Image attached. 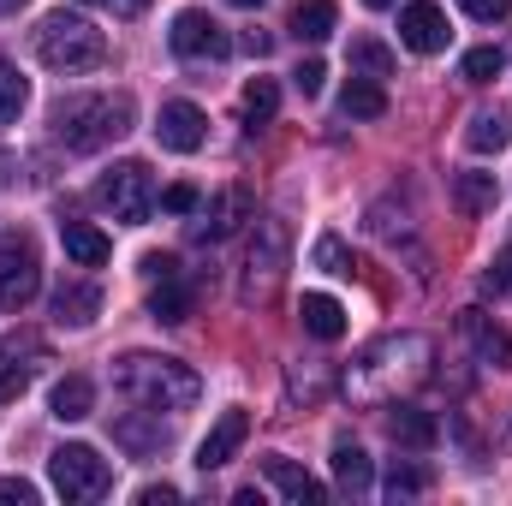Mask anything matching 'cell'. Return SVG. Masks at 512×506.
Wrapping results in <instances>:
<instances>
[{"mask_svg":"<svg viewBox=\"0 0 512 506\" xmlns=\"http://www.w3.org/2000/svg\"><path fill=\"white\" fill-rule=\"evenodd\" d=\"M435 340L429 334H382L376 346H364L346 376H340V393L352 405H393L405 393H417L423 381L435 376Z\"/></svg>","mask_w":512,"mask_h":506,"instance_id":"cell-1","label":"cell"},{"mask_svg":"<svg viewBox=\"0 0 512 506\" xmlns=\"http://www.w3.org/2000/svg\"><path fill=\"white\" fill-rule=\"evenodd\" d=\"M131 120H137V102H131L126 90H84V96L54 102L48 131H54L60 149H72V155H96V149L120 143V137L131 131Z\"/></svg>","mask_w":512,"mask_h":506,"instance_id":"cell-2","label":"cell"},{"mask_svg":"<svg viewBox=\"0 0 512 506\" xmlns=\"http://www.w3.org/2000/svg\"><path fill=\"white\" fill-rule=\"evenodd\" d=\"M114 387L126 393L137 411H191L197 393H203V381H197L191 364L155 358V352H126L114 364Z\"/></svg>","mask_w":512,"mask_h":506,"instance_id":"cell-3","label":"cell"},{"mask_svg":"<svg viewBox=\"0 0 512 506\" xmlns=\"http://www.w3.org/2000/svg\"><path fill=\"white\" fill-rule=\"evenodd\" d=\"M36 60L48 66V72H96V66H108V36L90 24V18H78V12H48L42 24H36Z\"/></svg>","mask_w":512,"mask_h":506,"instance_id":"cell-4","label":"cell"},{"mask_svg":"<svg viewBox=\"0 0 512 506\" xmlns=\"http://www.w3.org/2000/svg\"><path fill=\"white\" fill-rule=\"evenodd\" d=\"M286 262H292V233L280 215H262L251 233V251H245V280H239V298L262 310L280 298V280H286Z\"/></svg>","mask_w":512,"mask_h":506,"instance_id":"cell-5","label":"cell"},{"mask_svg":"<svg viewBox=\"0 0 512 506\" xmlns=\"http://www.w3.org/2000/svg\"><path fill=\"white\" fill-rule=\"evenodd\" d=\"M48 477H54V495L60 501H102L114 489V465L96 447H84V441L54 447L48 453Z\"/></svg>","mask_w":512,"mask_h":506,"instance_id":"cell-6","label":"cell"},{"mask_svg":"<svg viewBox=\"0 0 512 506\" xmlns=\"http://www.w3.org/2000/svg\"><path fill=\"white\" fill-rule=\"evenodd\" d=\"M96 197H102V209H108L114 221L143 227V221H149V209H155V173H149L143 161H120V167H108V173H102Z\"/></svg>","mask_w":512,"mask_h":506,"instance_id":"cell-7","label":"cell"},{"mask_svg":"<svg viewBox=\"0 0 512 506\" xmlns=\"http://www.w3.org/2000/svg\"><path fill=\"white\" fill-rule=\"evenodd\" d=\"M36 292H42V262H36V245H30L24 233L0 239V310H24Z\"/></svg>","mask_w":512,"mask_h":506,"instance_id":"cell-8","label":"cell"},{"mask_svg":"<svg viewBox=\"0 0 512 506\" xmlns=\"http://www.w3.org/2000/svg\"><path fill=\"white\" fill-rule=\"evenodd\" d=\"M245 221H256V203L245 185H227L215 203H197V221H191V245H227Z\"/></svg>","mask_w":512,"mask_h":506,"instance_id":"cell-9","label":"cell"},{"mask_svg":"<svg viewBox=\"0 0 512 506\" xmlns=\"http://www.w3.org/2000/svg\"><path fill=\"white\" fill-rule=\"evenodd\" d=\"M167 42H173V54H179V60H227V54H233V36H227L209 12H197V6L173 18Z\"/></svg>","mask_w":512,"mask_h":506,"instance_id":"cell-10","label":"cell"},{"mask_svg":"<svg viewBox=\"0 0 512 506\" xmlns=\"http://www.w3.org/2000/svg\"><path fill=\"white\" fill-rule=\"evenodd\" d=\"M48 352H42V340L36 334H12V340H0V405H12L30 381H36V364H42Z\"/></svg>","mask_w":512,"mask_h":506,"instance_id":"cell-11","label":"cell"},{"mask_svg":"<svg viewBox=\"0 0 512 506\" xmlns=\"http://www.w3.org/2000/svg\"><path fill=\"white\" fill-rule=\"evenodd\" d=\"M447 12L435 6V0H411L405 12H399V42L411 48V54H441L447 48Z\"/></svg>","mask_w":512,"mask_h":506,"instance_id":"cell-12","label":"cell"},{"mask_svg":"<svg viewBox=\"0 0 512 506\" xmlns=\"http://www.w3.org/2000/svg\"><path fill=\"white\" fill-rule=\"evenodd\" d=\"M203 108L197 102H167L161 108V120H155V137H161V149H173V155H191V149H203Z\"/></svg>","mask_w":512,"mask_h":506,"instance_id":"cell-13","label":"cell"},{"mask_svg":"<svg viewBox=\"0 0 512 506\" xmlns=\"http://www.w3.org/2000/svg\"><path fill=\"white\" fill-rule=\"evenodd\" d=\"M245 435H251V417H245V411H221V423H215V429L203 435V447H197V471L233 465L239 447H245Z\"/></svg>","mask_w":512,"mask_h":506,"instance_id":"cell-14","label":"cell"},{"mask_svg":"<svg viewBox=\"0 0 512 506\" xmlns=\"http://www.w3.org/2000/svg\"><path fill=\"white\" fill-rule=\"evenodd\" d=\"M262 471H268V483H274L292 506H322V501H328V483H316L304 465H292V459H280V453H268V459H262Z\"/></svg>","mask_w":512,"mask_h":506,"instance_id":"cell-15","label":"cell"},{"mask_svg":"<svg viewBox=\"0 0 512 506\" xmlns=\"http://www.w3.org/2000/svg\"><path fill=\"white\" fill-rule=\"evenodd\" d=\"M387 435H393L399 447H411V453H429V447L441 441V423H435V411H423V405H399V399H393V411H387Z\"/></svg>","mask_w":512,"mask_h":506,"instance_id":"cell-16","label":"cell"},{"mask_svg":"<svg viewBox=\"0 0 512 506\" xmlns=\"http://www.w3.org/2000/svg\"><path fill=\"white\" fill-rule=\"evenodd\" d=\"M459 334L477 346V358H483L489 370H512V340H507V328H495L483 310H465V316H459Z\"/></svg>","mask_w":512,"mask_h":506,"instance_id":"cell-17","label":"cell"},{"mask_svg":"<svg viewBox=\"0 0 512 506\" xmlns=\"http://www.w3.org/2000/svg\"><path fill=\"white\" fill-rule=\"evenodd\" d=\"M298 322H304V334H310V340L334 346V340L346 334V304H340V298H328V292H304Z\"/></svg>","mask_w":512,"mask_h":506,"instance_id":"cell-18","label":"cell"},{"mask_svg":"<svg viewBox=\"0 0 512 506\" xmlns=\"http://www.w3.org/2000/svg\"><path fill=\"white\" fill-rule=\"evenodd\" d=\"M96 316H102V286H90V280H60V292H54V322L90 328Z\"/></svg>","mask_w":512,"mask_h":506,"instance_id":"cell-19","label":"cell"},{"mask_svg":"<svg viewBox=\"0 0 512 506\" xmlns=\"http://www.w3.org/2000/svg\"><path fill=\"white\" fill-rule=\"evenodd\" d=\"M334 483H340V495H370L376 489V465H370V453L364 447H352V441H340L334 447Z\"/></svg>","mask_w":512,"mask_h":506,"instance_id":"cell-20","label":"cell"},{"mask_svg":"<svg viewBox=\"0 0 512 506\" xmlns=\"http://www.w3.org/2000/svg\"><path fill=\"white\" fill-rule=\"evenodd\" d=\"M60 239H66V256L78 262V268H102L114 245H108V233L102 227H90V221H60Z\"/></svg>","mask_w":512,"mask_h":506,"instance_id":"cell-21","label":"cell"},{"mask_svg":"<svg viewBox=\"0 0 512 506\" xmlns=\"http://www.w3.org/2000/svg\"><path fill=\"white\" fill-rule=\"evenodd\" d=\"M495 203H501V185H495V173H459L453 179V209L459 215H495Z\"/></svg>","mask_w":512,"mask_h":506,"instance_id":"cell-22","label":"cell"},{"mask_svg":"<svg viewBox=\"0 0 512 506\" xmlns=\"http://www.w3.org/2000/svg\"><path fill=\"white\" fill-rule=\"evenodd\" d=\"M334 24H340V6L334 0H298L292 6V36L298 42H328Z\"/></svg>","mask_w":512,"mask_h":506,"instance_id":"cell-23","label":"cell"},{"mask_svg":"<svg viewBox=\"0 0 512 506\" xmlns=\"http://www.w3.org/2000/svg\"><path fill=\"white\" fill-rule=\"evenodd\" d=\"M465 143H471L477 155H495V149H507V143H512V114H507V108H483V114H471Z\"/></svg>","mask_w":512,"mask_h":506,"instance_id":"cell-24","label":"cell"},{"mask_svg":"<svg viewBox=\"0 0 512 506\" xmlns=\"http://www.w3.org/2000/svg\"><path fill=\"white\" fill-rule=\"evenodd\" d=\"M340 114H346V120H382L387 90L376 84V78H358V72H352V84L340 90Z\"/></svg>","mask_w":512,"mask_h":506,"instance_id":"cell-25","label":"cell"},{"mask_svg":"<svg viewBox=\"0 0 512 506\" xmlns=\"http://www.w3.org/2000/svg\"><path fill=\"white\" fill-rule=\"evenodd\" d=\"M48 411L60 417V423H84L90 411H96V387L84 376H66L60 387H54V399H48Z\"/></svg>","mask_w":512,"mask_h":506,"instance_id":"cell-26","label":"cell"},{"mask_svg":"<svg viewBox=\"0 0 512 506\" xmlns=\"http://www.w3.org/2000/svg\"><path fill=\"white\" fill-rule=\"evenodd\" d=\"M155 292H149V316L155 322H185L191 316V286L179 280V274H167V280H149Z\"/></svg>","mask_w":512,"mask_h":506,"instance_id":"cell-27","label":"cell"},{"mask_svg":"<svg viewBox=\"0 0 512 506\" xmlns=\"http://www.w3.org/2000/svg\"><path fill=\"white\" fill-rule=\"evenodd\" d=\"M346 60H352V72H358V78H376V84H382V78H393V48H387V42H376V36H358Z\"/></svg>","mask_w":512,"mask_h":506,"instance_id":"cell-28","label":"cell"},{"mask_svg":"<svg viewBox=\"0 0 512 506\" xmlns=\"http://www.w3.org/2000/svg\"><path fill=\"white\" fill-rule=\"evenodd\" d=\"M274 108H280V90H274V78H251L245 84V96H239V114H245V126H268L274 120Z\"/></svg>","mask_w":512,"mask_h":506,"instance_id":"cell-29","label":"cell"},{"mask_svg":"<svg viewBox=\"0 0 512 506\" xmlns=\"http://www.w3.org/2000/svg\"><path fill=\"white\" fill-rule=\"evenodd\" d=\"M24 102H30L24 72H18L12 60H0V126H6V120H18V114H24Z\"/></svg>","mask_w":512,"mask_h":506,"instance_id":"cell-30","label":"cell"},{"mask_svg":"<svg viewBox=\"0 0 512 506\" xmlns=\"http://www.w3.org/2000/svg\"><path fill=\"white\" fill-rule=\"evenodd\" d=\"M114 435L126 441L131 453H161V447H167V429H161V417H155V423H137V417H126Z\"/></svg>","mask_w":512,"mask_h":506,"instance_id":"cell-31","label":"cell"},{"mask_svg":"<svg viewBox=\"0 0 512 506\" xmlns=\"http://www.w3.org/2000/svg\"><path fill=\"white\" fill-rule=\"evenodd\" d=\"M501 66H507V54H501V48H471L459 72H465V84H495V78H501Z\"/></svg>","mask_w":512,"mask_h":506,"instance_id":"cell-32","label":"cell"},{"mask_svg":"<svg viewBox=\"0 0 512 506\" xmlns=\"http://www.w3.org/2000/svg\"><path fill=\"white\" fill-rule=\"evenodd\" d=\"M423 489H429V471L393 459V471H387V501H411V495H423Z\"/></svg>","mask_w":512,"mask_h":506,"instance_id":"cell-33","label":"cell"},{"mask_svg":"<svg viewBox=\"0 0 512 506\" xmlns=\"http://www.w3.org/2000/svg\"><path fill=\"white\" fill-rule=\"evenodd\" d=\"M316 268H328V274H352V268H358V256L346 251L334 233H322V239H316Z\"/></svg>","mask_w":512,"mask_h":506,"instance_id":"cell-34","label":"cell"},{"mask_svg":"<svg viewBox=\"0 0 512 506\" xmlns=\"http://www.w3.org/2000/svg\"><path fill=\"white\" fill-rule=\"evenodd\" d=\"M197 203H203L197 185H167V191H161V209H167V215H197Z\"/></svg>","mask_w":512,"mask_h":506,"instance_id":"cell-35","label":"cell"},{"mask_svg":"<svg viewBox=\"0 0 512 506\" xmlns=\"http://www.w3.org/2000/svg\"><path fill=\"white\" fill-rule=\"evenodd\" d=\"M286 387H292V399H304V405H310V399H322V393H328V376H322V370H292Z\"/></svg>","mask_w":512,"mask_h":506,"instance_id":"cell-36","label":"cell"},{"mask_svg":"<svg viewBox=\"0 0 512 506\" xmlns=\"http://www.w3.org/2000/svg\"><path fill=\"white\" fill-rule=\"evenodd\" d=\"M459 6H465L477 24H501V18L512 12V0H459Z\"/></svg>","mask_w":512,"mask_h":506,"instance_id":"cell-37","label":"cell"},{"mask_svg":"<svg viewBox=\"0 0 512 506\" xmlns=\"http://www.w3.org/2000/svg\"><path fill=\"white\" fill-rule=\"evenodd\" d=\"M483 292H512V251H501L483 274Z\"/></svg>","mask_w":512,"mask_h":506,"instance_id":"cell-38","label":"cell"},{"mask_svg":"<svg viewBox=\"0 0 512 506\" xmlns=\"http://www.w3.org/2000/svg\"><path fill=\"white\" fill-rule=\"evenodd\" d=\"M0 501L6 506H36V483H24V477H0Z\"/></svg>","mask_w":512,"mask_h":506,"instance_id":"cell-39","label":"cell"},{"mask_svg":"<svg viewBox=\"0 0 512 506\" xmlns=\"http://www.w3.org/2000/svg\"><path fill=\"white\" fill-rule=\"evenodd\" d=\"M322 78H328V66H322V60H304V66L292 72V84H298L304 96H322Z\"/></svg>","mask_w":512,"mask_h":506,"instance_id":"cell-40","label":"cell"},{"mask_svg":"<svg viewBox=\"0 0 512 506\" xmlns=\"http://www.w3.org/2000/svg\"><path fill=\"white\" fill-rule=\"evenodd\" d=\"M167 274H179V256H161V251L143 256V280H167Z\"/></svg>","mask_w":512,"mask_h":506,"instance_id":"cell-41","label":"cell"},{"mask_svg":"<svg viewBox=\"0 0 512 506\" xmlns=\"http://www.w3.org/2000/svg\"><path fill=\"white\" fill-rule=\"evenodd\" d=\"M137 501H143V506H161V501H179V489H173V483H149V489H143V495H137Z\"/></svg>","mask_w":512,"mask_h":506,"instance_id":"cell-42","label":"cell"},{"mask_svg":"<svg viewBox=\"0 0 512 506\" xmlns=\"http://www.w3.org/2000/svg\"><path fill=\"white\" fill-rule=\"evenodd\" d=\"M239 48H245V54H256V60H262V54H268V48H274V36H262V30H251V36H245V42H239Z\"/></svg>","mask_w":512,"mask_h":506,"instance_id":"cell-43","label":"cell"},{"mask_svg":"<svg viewBox=\"0 0 512 506\" xmlns=\"http://www.w3.org/2000/svg\"><path fill=\"white\" fill-rule=\"evenodd\" d=\"M108 6H114V12H120V18H137V12H143V6H149V0H108Z\"/></svg>","mask_w":512,"mask_h":506,"instance_id":"cell-44","label":"cell"},{"mask_svg":"<svg viewBox=\"0 0 512 506\" xmlns=\"http://www.w3.org/2000/svg\"><path fill=\"white\" fill-rule=\"evenodd\" d=\"M18 6H24V0H0V12H18Z\"/></svg>","mask_w":512,"mask_h":506,"instance_id":"cell-45","label":"cell"},{"mask_svg":"<svg viewBox=\"0 0 512 506\" xmlns=\"http://www.w3.org/2000/svg\"><path fill=\"white\" fill-rule=\"evenodd\" d=\"M364 6H393V0H364Z\"/></svg>","mask_w":512,"mask_h":506,"instance_id":"cell-46","label":"cell"},{"mask_svg":"<svg viewBox=\"0 0 512 506\" xmlns=\"http://www.w3.org/2000/svg\"><path fill=\"white\" fill-rule=\"evenodd\" d=\"M233 6H262V0H233Z\"/></svg>","mask_w":512,"mask_h":506,"instance_id":"cell-47","label":"cell"}]
</instances>
